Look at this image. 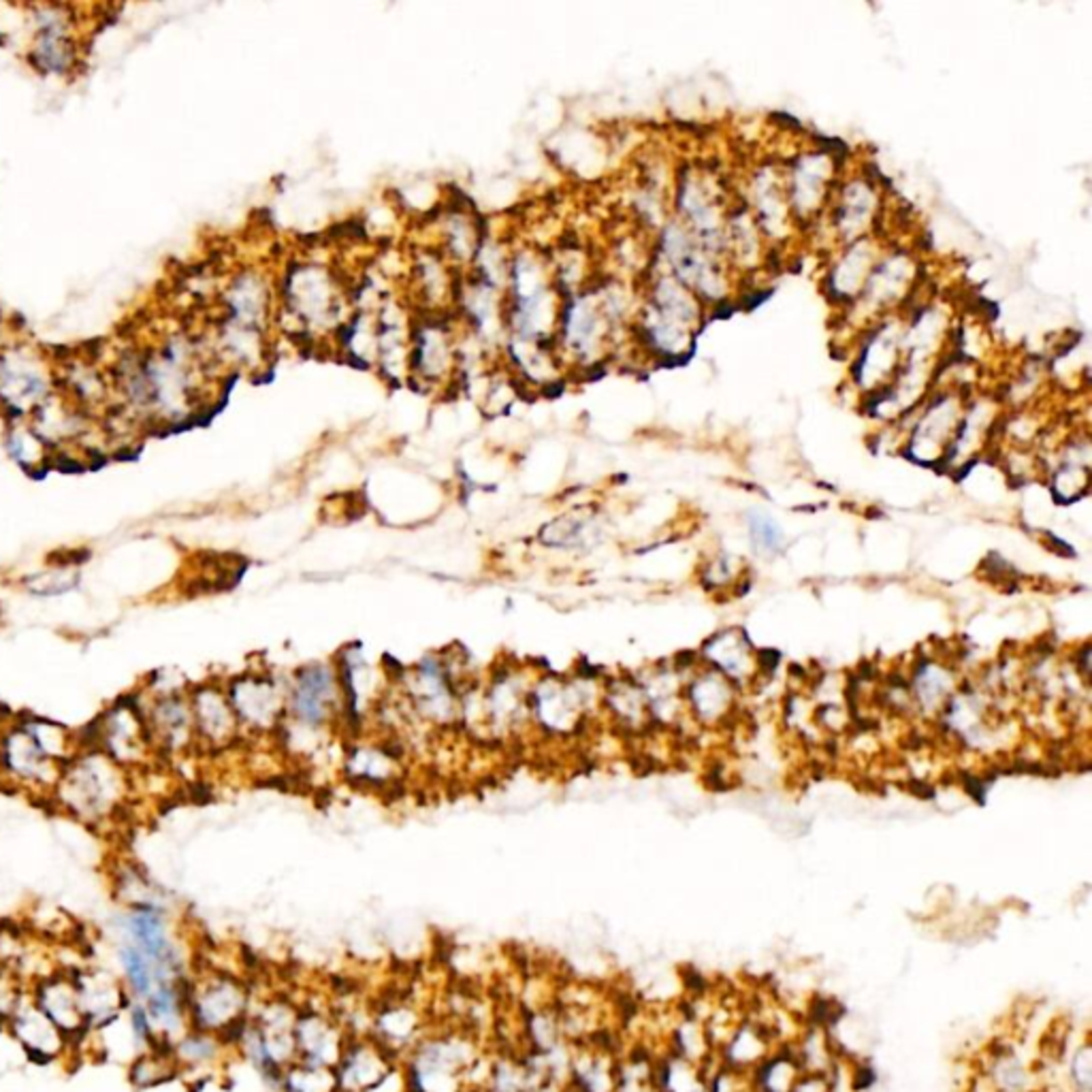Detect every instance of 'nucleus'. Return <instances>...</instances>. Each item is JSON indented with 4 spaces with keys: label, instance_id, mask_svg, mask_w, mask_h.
<instances>
[{
    "label": "nucleus",
    "instance_id": "1",
    "mask_svg": "<svg viewBox=\"0 0 1092 1092\" xmlns=\"http://www.w3.org/2000/svg\"><path fill=\"white\" fill-rule=\"evenodd\" d=\"M250 1018V992L240 977L231 973H205L191 980L188 988V1026L194 1031L220 1037L226 1047L235 1046L237 1037Z\"/></svg>",
    "mask_w": 1092,
    "mask_h": 1092
},
{
    "label": "nucleus",
    "instance_id": "2",
    "mask_svg": "<svg viewBox=\"0 0 1092 1092\" xmlns=\"http://www.w3.org/2000/svg\"><path fill=\"white\" fill-rule=\"evenodd\" d=\"M472 1064V1043L457 1035H437L414 1043L403 1078L408 1092H463Z\"/></svg>",
    "mask_w": 1092,
    "mask_h": 1092
},
{
    "label": "nucleus",
    "instance_id": "3",
    "mask_svg": "<svg viewBox=\"0 0 1092 1092\" xmlns=\"http://www.w3.org/2000/svg\"><path fill=\"white\" fill-rule=\"evenodd\" d=\"M122 931L128 937V943H133L145 958L152 962L160 983L186 977L183 975L180 949L175 948V941L171 939L169 924H167L160 907H156L154 902L133 905V909L124 916Z\"/></svg>",
    "mask_w": 1092,
    "mask_h": 1092
},
{
    "label": "nucleus",
    "instance_id": "4",
    "mask_svg": "<svg viewBox=\"0 0 1092 1092\" xmlns=\"http://www.w3.org/2000/svg\"><path fill=\"white\" fill-rule=\"evenodd\" d=\"M32 1003L45 1014V1018L67 1037V1041H81L90 1032V1022L81 1007V998L69 973H52L41 977L32 990Z\"/></svg>",
    "mask_w": 1092,
    "mask_h": 1092
},
{
    "label": "nucleus",
    "instance_id": "5",
    "mask_svg": "<svg viewBox=\"0 0 1092 1092\" xmlns=\"http://www.w3.org/2000/svg\"><path fill=\"white\" fill-rule=\"evenodd\" d=\"M346 1041L342 1029L327 1015L314 1009H297L295 1018V1052L297 1063L331 1067L339 1063Z\"/></svg>",
    "mask_w": 1092,
    "mask_h": 1092
},
{
    "label": "nucleus",
    "instance_id": "6",
    "mask_svg": "<svg viewBox=\"0 0 1092 1092\" xmlns=\"http://www.w3.org/2000/svg\"><path fill=\"white\" fill-rule=\"evenodd\" d=\"M393 1061L376 1039H348L335 1064L338 1092H370L395 1067Z\"/></svg>",
    "mask_w": 1092,
    "mask_h": 1092
},
{
    "label": "nucleus",
    "instance_id": "7",
    "mask_svg": "<svg viewBox=\"0 0 1092 1092\" xmlns=\"http://www.w3.org/2000/svg\"><path fill=\"white\" fill-rule=\"evenodd\" d=\"M7 1026L13 1039L24 1047L32 1061L52 1063L61 1058L69 1047L67 1037L45 1018V1014L32 1003V998H26V1001L21 998V1003L7 1020Z\"/></svg>",
    "mask_w": 1092,
    "mask_h": 1092
},
{
    "label": "nucleus",
    "instance_id": "8",
    "mask_svg": "<svg viewBox=\"0 0 1092 1092\" xmlns=\"http://www.w3.org/2000/svg\"><path fill=\"white\" fill-rule=\"evenodd\" d=\"M73 980L75 986H77L81 1007L88 1015L90 1031H101L105 1026L116 1024L120 1020L122 1009L131 1005L128 990H124L122 983L110 975L81 973V975H75Z\"/></svg>",
    "mask_w": 1092,
    "mask_h": 1092
},
{
    "label": "nucleus",
    "instance_id": "9",
    "mask_svg": "<svg viewBox=\"0 0 1092 1092\" xmlns=\"http://www.w3.org/2000/svg\"><path fill=\"white\" fill-rule=\"evenodd\" d=\"M335 706L333 672L324 666H312L297 674L290 691V708L304 726H321L331 717Z\"/></svg>",
    "mask_w": 1092,
    "mask_h": 1092
},
{
    "label": "nucleus",
    "instance_id": "10",
    "mask_svg": "<svg viewBox=\"0 0 1092 1092\" xmlns=\"http://www.w3.org/2000/svg\"><path fill=\"white\" fill-rule=\"evenodd\" d=\"M224 1050H229V1047L224 1046L220 1037L188 1029L180 1039L173 1043V1061H175L180 1073L203 1072V1069H212L223 1058Z\"/></svg>",
    "mask_w": 1092,
    "mask_h": 1092
},
{
    "label": "nucleus",
    "instance_id": "11",
    "mask_svg": "<svg viewBox=\"0 0 1092 1092\" xmlns=\"http://www.w3.org/2000/svg\"><path fill=\"white\" fill-rule=\"evenodd\" d=\"M419 1015L412 1012L410 1005H391V1007L382 1009V1014L376 1018L378 1043L391 1052L393 1056L399 1052V1047L412 1046L419 1035Z\"/></svg>",
    "mask_w": 1092,
    "mask_h": 1092
},
{
    "label": "nucleus",
    "instance_id": "12",
    "mask_svg": "<svg viewBox=\"0 0 1092 1092\" xmlns=\"http://www.w3.org/2000/svg\"><path fill=\"white\" fill-rule=\"evenodd\" d=\"M180 1073L173 1061V1047H156V1050L139 1052L128 1069V1080L134 1088L148 1090L162 1082H169L173 1075Z\"/></svg>",
    "mask_w": 1092,
    "mask_h": 1092
},
{
    "label": "nucleus",
    "instance_id": "13",
    "mask_svg": "<svg viewBox=\"0 0 1092 1092\" xmlns=\"http://www.w3.org/2000/svg\"><path fill=\"white\" fill-rule=\"evenodd\" d=\"M118 962H120L124 973V988H128V994L134 1001H143L154 990L156 983H160L152 962L128 941H124L118 948Z\"/></svg>",
    "mask_w": 1092,
    "mask_h": 1092
},
{
    "label": "nucleus",
    "instance_id": "14",
    "mask_svg": "<svg viewBox=\"0 0 1092 1092\" xmlns=\"http://www.w3.org/2000/svg\"><path fill=\"white\" fill-rule=\"evenodd\" d=\"M278 1092H338V1075L331 1067L295 1061L284 1072Z\"/></svg>",
    "mask_w": 1092,
    "mask_h": 1092
},
{
    "label": "nucleus",
    "instance_id": "15",
    "mask_svg": "<svg viewBox=\"0 0 1092 1092\" xmlns=\"http://www.w3.org/2000/svg\"><path fill=\"white\" fill-rule=\"evenodd\" d=\"M751 527V536H754L755 542L760 546H764V549H777L779 546V534H777V529L772 527V523L769 518H754V521L749 523Z\"/></svg>",
    "mask_w": 1092,
    "mask_h": 1092
}]
</instances>
